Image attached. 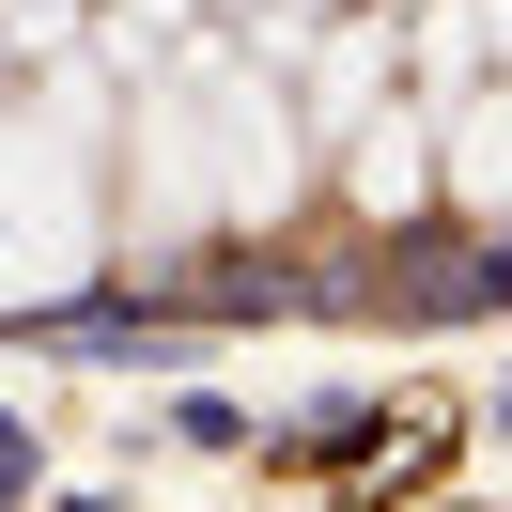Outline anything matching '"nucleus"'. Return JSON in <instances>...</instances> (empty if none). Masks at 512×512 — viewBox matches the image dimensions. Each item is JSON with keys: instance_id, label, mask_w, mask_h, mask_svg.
<instances>
[{"instance_id": "nucleus-5", "label": "nucleus", "mask_w": 512, "mask_h": 512, "mask_svg": "<svg viewBox=\"0 0 512 512\" xmlns=\"http://www.w3.org/2000/svg\"><path fill=\"white\" fill-rule=\"evenodd\" d=\"M295 16H326V0H295Z\"/></svg>"}, {"instance_id": "nucleus-1", "label": "nucleus", "mask_w": 512, "mask_h": 512, "mask_svg": "<svg viewBox=\"0 0 512 512\" xmlns=\"http://www.w3.org/2000/svg\"><path fill=\"white\" fill-rule=\"evenodd\" d=\"M295 140L311 109L280 94L264 47H171L140 78V156H125V218L156 233H264L295 202Z\"/></svg>"}, {"instance_id": "nucleus-4", "label": "nucleus", "mask_w": 512, "mask_h": 512, "mask_svg": "<svg viewBox=\"0 0 512 512\" xmlns=\"http://www.w3.org/2000/svg\"><path fill=\"white\" fill-rule=\"evenodd\" d=\"M419 140H435V125H404V109H373V125H357V202H373V218H404V202L435 187V156H419Z\"/></svg>"}, {"instance_id": "nucleus-3", "label": "nucleus", "mask_w": 512, "mask_h": 512, "mask_svg": "<svg viewBox=\"0 0 512 512\" xmlns=\"http://www.w3.org/2000/svg\"><path fill=\"white\" fill-rule=\"evenodd\" d=\"M450 202H481V218H512V78H497V94H466V109H450Z\"/></svg>"}, {"instance_id": "nucleus-2", "label": "nucleus", "mask_w": 512, "mask_h": 512, "mask_svg": "<svg viewBox=\"0 0 512 512\" xmlns=\"http://www.w3.org/2000/svg\"><path fill=\"white\" fill-rule=\"evenodd\" d=\"M109 249V202H94V78H47V94L0 109V295H78Z\"/></svg>"}]
</instances>
